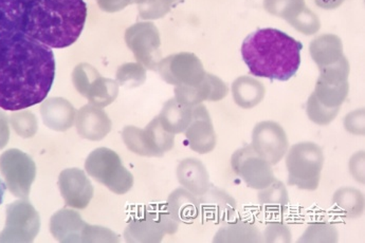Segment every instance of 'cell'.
<instances>
[{"mask_svg": "<svg viewBox=\"0 0 365 243\" xmlns=\"http://www.w3.org/2000/svg\"><path fill=\"white\" fill-rule=\"evenodd\" d=\"M144 0H132V2H139V4H141V2H143Z\"/></svg>", "mask_w": 365, "mask_h": 243, "instance_id": "cell-31", "label": "cell"}, {"mask_svg": "<svg viewBox=\"0 0 365 243\" xmlns=\"http://www.w3.org/2000/svg\"><path fill=\"white\" fill-rule=\"evenodd\" d=\"M288 138L281 125L264 121L255 125L252 131L255 152L271 165H277L288 152Z\"/></svg>", "mask_w": 365, "mask_h": 243, "instance_id": "cell-6", "label": "cell"}, {"mask_svg": "<svg viewBox=\"0 0 365 243\" xmlns=\"http://www.w3.org/2000/svg\"><path fill=\"white\" fill-rule=\"evenodd\" d=\"M84 0H28L19 31L56 49L78 41L86 23Z\"/></svg>", "mask_w": 365, "mask_h": 243, "instance_id": "cell-2", "label": "cell"}, {"mask_svg": "<svg viewBox=\"0 0 365 243\" xmlns=\"http://www.w3.org/2000/svg\"><path fill=\"white\" fill-rule=\"evenodd\" d=\"M345 130L354 135H364V110L353 111L349 113L344 119Z\"/></svg>", "mask_w": 365, "mask_h": 243, "instance_id": "cell-25", "label": "cell"}, {"mask_svg": "<svg viewBox=\"0 0 365 243\" xmlns=\"http://www.w3.org/2000/svg\"><path fill=\"white\" fill-rule=\"evenodd\" d=\"M177 98L182 104H200L203 100L218 102L226 98L228 94V87L224 81L220 80L213 74L205 73V78L197 85H192L176 91Z\"/></svg>", "mask_w": 365, "mask_h": 243, "instance_id": "cell-8", "label": "cell"}, {"mask_svg": "<svg viewBox=\"0 0 365 243\" xmlns=\"http://www.w3.org/2000/svg\"><path fill=\"white\" fill-rule=\"evenodd\" d=\"M349 82H329L318 78L314 94L323 106L340 108L349 95Z\"/></svg>", "mask_w": 365, "mask_h": 243, "instance_id": "cell-15", "label": "cell"}, {"mask_svg": "<svg viewBox=\"0 0 365 243\" xmlns=\"http://www.w3.org/2000/svg\"><path fill=\"white\" fill-rule=\"evenodd\" d=\"M197 122L193 125L190 130V138L194 150L200 153L212 152L216 145V135L213 125L210 119L207 108L203 106L198 107L195 110Z\"/></svg>", "mask_w": 365, "mask_h": 243, "instance_id": "cell-12", "label": "cell"}, {"mask_svg": "<svg viewBox=\"0 0 365 243\" xmlns=\"http://www.w3.org/2000/svg\"><path fill=\"white\" fill-rule=\"evenodd\" d=\"M339 233L336 225L329 222H316L307 227L299 242H338Z\"/></svg>", "mask_w": 365, "mask_h": 243, "instance_id": "cell-19", "label": "cell"}, {"mask_svg": "<svg viewBox=\"0 0 365 243\" xmlns=\"http://www.w3.org/2000/svg\"><path fill=\"white\" fill-rule=\"evenodd\" d=\"M334 205L347 218L356 219L364 213V196L354 187H341L334 192Z\"/></svg>", "mask_w": 365, "mask_h": 243, "instance_id": "cell-14", "label": "cell"}, {"mask_svg": "<svg viewBox=\"0 0 365 243\" xmlns=\"http://www.w3.org/2000/svg\"><path fill=\"white\" fill-rule=\"evenodd\" d=\"M344 2V0H316V4L325 10H332L338 8Z\"/></svg>", "mask_w": 365, "mask_h": 243, "instance_id": "cell-29", "label": "cell"}, {"mask_svg": "<svg viewBox=\"0 0 365 243\" xmlns=\"http://www.w3.org/2000/svg\"><path fill=\"white\" fill-rule=\"evenodd\" d=\"M165 117L168 121L172 123L178 121L179 124L183 125L187 119H190V111L189 109L180 108L172 100L166 105Z\"/></svg>", "mask_w": 365, "mask_h": 243, "instance_id": "cell-26", "label": "cell"}, {"mask_svg": "<svg viewBox=\"0 0 365 243\" xmlns=\"http://www.w3.org/2000/svg\"><path fill=\"white\" fill-rule=\"evenodd\" d=\"M185 182L189 184L190 187L197 192L198 195H203L209 188V175L205 170V166L198 161H192L189 164V170L185 174Z\"/></svg>", "mask_w": 365, "mask_h": 243, "instance_id": "cell-21", "label": "cell"}, {"mask_svg": "<svg viewBox=\"0 0 365 243\" xmlns=\"http://www.w3.org/2000/svg\"><path fill=\"white\" fill-rule=\"evenodd\" d=\"M306 111H307L310 121L320 125V126H327L336 119L340 108H329V107L323 106L316 95L312 93L308 98Z\"/></svg>", "mask_w": 365, "mask_h": 243, "instance_id": "cell-20", "label": "cell"}, {"mask_svg": "<svg viewBox=\"0 0 365 243\" xmlns=\"http://www.w3.org/2000/svg\"><path fill=\"white\" fill-rule=\"evenodd\" d=\"M163 78L168 82L178 84H200L205 78L202 63L194 54L182 53L168 58L163 65Z\"/></svg>", "mask_w": 365, "mask_h": 243, "instance_id": "cell-7", "label": "cell"}, {"mask_svg": "<svg viewBox=\"0 0 365 243\" xmlns=\"http://www.w3.org/2000/svg\"><path fill=\"white\" fill-rule=\"evenodd\" d=\"M266 89L259 81L251 76H240L234 81L232 94L238 106L244 109L255 108L263 102Z\"/></svg>", "mask_w": 365, "mask_h": 243, "instance_id": "cell-13", "label": "cell"}, {"mask_svg": "<svg viewBox=\"0 0 365 243\" xmlns=\"http://www.w3.org/2000/svg\"><path fill=\"white\" fill-rule=\"evenodd\" d=\"M174 1H177V0H174Z\"/></svg>", "mask_w": 365, "mask_h": 243, "instance_id": "cell-32", "label": "cell"}, {"mask_svg": "<svg viewBox=\"0 0 365 243\" xmlns=\"http://www.w3.org/2000/svg\"><path fill=\"white\" fill-rule=\"evenodd\" d=\"M257 198L261 205L271 211H285L289 203V196L285 184L277 179L270 185L259 190Z\"/></svg>", "mask_w": 365, "mask_h": 243, "instance_id": "cell-16", "label": "cell"}, {"mask_svg": "<svg viewBox=\"0 0 365 243\" xmlns=\"http://www.w3.org/2000/svg\"><path fill=\"white\" fill-rule=\"evenodd\" d=\"M207 207L218 221L228 220L235 214L237 203L225 190L213 187L207 194Z\"/></svg>", "mask_w": 365, "mask_h": 243, "instance_id": "cell-17", "label": "cell"}, {"mask_svg": "<svg viewBox=\"0 0 365 243\" xmlns=\"http://www.w3.org/2000/svg\"><path fill=\"white\" fill-rule=\"evenodd\" d=\"M98 2L105 10L115 11L128 6L132 0H98Z\"/></svg>", "mask_w": 365, "mask_h": 243, "instance_id": "cell-28", "label": "cell"}, {"mask_svg": "<svg viewBox=\"0 0 365 243\" xmlns=\"http://www.w3.org/2000/svg\"><path fill=\"white\" fill-rule=\"evenodd\" d=\"M302 50L303 45L294 37L265 28L245 38L242 56L253 76L287 82L298 72Z\"/></svg>", "mask_w": 365, "mask_h": 243, "instance_id": "cell-3", "label": "cell"}, {"mask_svg": "<svg viewBox=\"0 0 365 243\" xmlns=\"http://www.w3.org/2000/svg\"><path fill=\"white\" fill-rule=\"evenodd\" d=\"M271 166L251 145L236 150L231 157L233 172L253 190H263L275 180Z\"/></svg>", "mask_w": 365, "mask_h": 243, "instance_id": "cell-5", "label": "cell"}, {"mask_svg": "<svg viewBox=\"0 0 365 243\" xmlns=\"http://www.w3.org/2000/svg\"><path fill=\"white\" fill-rule=\"evenodd\" d=\"M174 0H144L140 4V14L143 19H160L170 11Z\"/></svg>", "mask_w": 365, "mask_h": 243, "instance_id": "cell-24", "label": "cell"}, {"mask_svg": "<svg viewBox=\"0 0 365 243\" xmlns=\"http://www.w3.org/2000/svg\"><path fill=\"white\" fill-rule=\"evenodd\" d=\"M364 152L355 153L349 160V172L351 176L359 183H364Z\"/></svg>", "mask_w": 365, "mask_h": 243, "instance_id": "cell-27", "label": "cell"}, {"mask_svg": "<svg viewBox=\"0 0 365 243\" xmlns=\"http://www.w3.org/2000/svg\"><path fill=\"white\" fill-rule=\"evenodd\" d=\"M267 12L289 23L306 8L305 0H264Z\"/></svg>", "mask_w": 365, "mask_h": 243, "instance_id": "cell-18", "label": "cell"}, {"mask_svg": "<svg viewBox=\"0 0 365 243\" xmlns=\"http://www.w3.org/2000/svg\"><path fill=\"white\" fill-rule=\"evenodd\" d=\"M217 243H257L263 242V234L259 227L247 221H234L220 227L214 237Z\"/></svg>", "mask_w": 365, "mask_h": 243, "instance_id": "cell-11", "label": "cell"}, {"mask_svg": "<svg viewBox=\"0 0 365 243\" xmlns=\"http://www.w3.org/2000/svg\"><path fill=\"white\" fill-rule=\"evenodd\" d=\"M6 185L4 181L0 179V205L4 202V194H6Z\"/></svg>", "mask_w": 365, "mask_h": 243, "instance_id": "cell-30", "label": "cell"}, {"mask_svg": "<svg viewBox=\"0 0 365 243\" xmlns=\"http://www.w3.org/2000/svg\"><path fill=\"white\" fill-rule=\"evenodd\" d=\"M286 153L288 184L299 190H316L324 165L322 148L312 142H301Z\"/></svg>", "mask_w": 365, "mask_h": 243, "instance_id": "cell-4", "label": "cell"}, {"mask_svg": "<svg viewBox=\"0 0 365 243\" xmlns=\"http://www.w3.org/2000/svg\"><path fill=\"white\" fill-rule=\"evenodd\" d=\"M292 234L289 227L283 222H271L267 225L263 234V242H292Z\"/></svg>", "mask_w": 365, "mask_h": 243, "instance_id": "cell-23", "label": "cell"}, {"mask_svg": "<svg viewBox=\"0 0 365 243\" xmlns=\"http://www.w3.org/2000/svg\"><path fill=\"white\" fill-rule=\"evenodd\" d=\"M288 24H290L299 33L305 35L316 34L321 28V21L318 15L309 10L307 6Z\"/></svg>", "mask_w": 365, "mask_h": 243, "instance_id": "cell-22", "label": "cell"}, {"mask_svg": "<svg viewBox=\"0 0 365 243\" xmlns=\"http://www.w3.org/2000/svg\"><path fill=\"white\" fill-rule=\"evenodd\" d=\"M309 52L319 68L332 65L344 56L342 41L334 34H323L314 38L310 43Z\"/></svg>", "mask_w": 365, "mask_h": 243, "instance_id": "cell-10", "label": "cell"}, {"mask_svg": "<svg viewBox=\"0 0 365 243\" xmlns=\"http://www.w3.org/2000/svg\"><path fill=\"white\" fill-rule=\"evenodd\" d=\"M128 43L140 61L150 65L152 53L160 45L158 31L152 24H140L128 31Z\"/></svg>", "mask_w": 365, "mask_h": 243, "instance_id": "cell-9", "label": "cell"}, {"mask_svg": "<svg viewBox=\"0 0 365 243\" xmlns=\"http://www.w3.org/2000/svg\"><path fill=\"white\" fill-rule=\"evenodd\" d=\"M56 69L51 48L21 31H0V108L19 111L43 102Z\"/></svg>", "mask_w": 365, "mask_h": 243, "instance_id": "cell-1", "label": "cell"}]
</instances>
